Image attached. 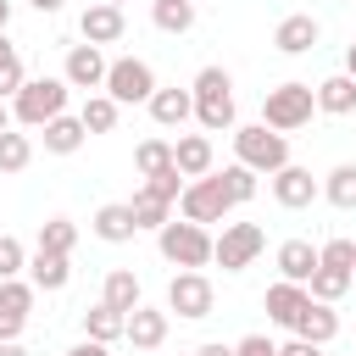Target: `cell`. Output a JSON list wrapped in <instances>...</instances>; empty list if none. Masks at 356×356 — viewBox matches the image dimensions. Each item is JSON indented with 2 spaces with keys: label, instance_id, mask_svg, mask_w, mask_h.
Here are the masks:
<instances>
[{
  "label": "cell",
  "instance_id": "cell-30",
  "mask_svg": "<svg viewBox=\"0 0 356 356\" xmlns=\"http://www.w3.org/2000/svg\"><path fill=\"white\" fill-rule=\"evenodd\" d=\"M22 83H28L22 56H17V44H11V39H6V28H0V100H11Z\"/></svg>",
  "mask_w": 356,
  "mask_h": 356
},
{
  "label": "cell",
  "instance_id": "cell-26",
  "mask_svg": "<svg viewBox=\"0 0 356 356\" xmlns=\"http://www.w3.org/2000/svg\"><path fill=\"white\" fill-rule=\"evenodd\" d=\"M150 22L161 33H189L195 28V0H150Z\"/></svg>",
  "mask_w": 356,
  "mask_h": 356
},
{
  "label": "cell",
  "instance_id": "cell-11",
  "mask_svg": "<svg viewBox=\"0 0 356 356\" xmlns=\"http://www.w3.org/2000/svg\"><path fill=\"white\" fill-rule=\"evenodd\" d=\"M28 312H33V284H22V278H0V339H22Z\"/></svg>",
  "mask_w": 356,
  "mask_h": 356
},
{
  "label": "cell",
  "instance_id": "cell-45",
  "mask_svg": "<svg viewBox=\"0 0 356 356\" xmlns=\"http://www.w3.org/2000/svg\"><path fill=\"white\" fill-rule=\"evenodd\" d=\"M0 356H28V350H22L17 339H0Z\"/></svg>",
  "mask_w": 356,
  "mask_h": 356
},
{
  "label": "cell",
  "instance_id": "cell-1",
  "mask_svg": "<svg viewBox=\"0 0 356 356\" xmlns=\"http://www.w3.org/2000/svg\"><path fill=\"white\" fill-rule=\"evenodd\" d=\"M189 95H195V117H200V128H206V134L234 128V78H228L222 67H200Z\"/></svg>",
  "mask_w": 356,
  "mask_h": 356
},
{
  "label": "cell",
  "instance_id": "cell-12",
  "mask_svg": "<svg viewBox=\"0 0 356 356\" xmlns=\"http://www.w3.org/2000/svg\"><path fill=\"white\" fill-rule=\"evenodd\" d=\"M106 67H111V61L100 56V44H72V50H67L61 78H67L72 89H83V95H89V89H106Z\"/></svg>",
  "mask_w": 356,
  "mask_h": 356
},
{
  "label": "cell",
  "instance_id": "cell-43",
  "mask_svg": "<svg viewBox=\"0 0 356 356\" xmlns=\"http://www.w3.org/2000/svg\"><path fill=\"white\" fill-rule=\"evenodd\" d=\"M195 356H234V345H222V339H206Z\"/></svg>",
  "mask_w": 356,
  "mask_h": 356
},
{
  "label": "cell",
  "instance_id": "cell-9",
  "mask_svg": "<svg viewBox=\"0 0 356 356\" xmlns=\"http://www.w3.org/2000/svg\"><path fill=\"white\" fill-rule=\"evenodd\" d=\"M211 278L206 273H195V267H178L172 273V284H167V312H178V317H211Z\"/></svg>",
  "mask_w": 356,
  "mask_h": 356
},
{
  "label": "cell",
  "instance_id": "cell-3",
  "mask_svg": "<svg viewBox=\"0 0 356 356\" xmlns=\"http://www.w3.org/2000/svg\"><path fill=\"white\" fill-rule=\"evenodd\" d=\"M67 78H28L17 95H11V117L22 122V128H44L50 117H61L67 111Z\"/></svg>",
  "mask_w": 356,
  "mask_h": 356
},
{
  "label": "cell",
  "instance_id": "cell-32",
  "mask_svg": "<svg viewBox=\"0 0 356 356\" xmlns=\"http://www.w3.org/2000/svg\"><path fill=\"white\" fill-rule=\"evenodd\" d=\"M128 206H134V222H139V228H161V222H172V200H161V195H150V189H139Z\"/></svg>",
  "mask_w": 356,
  "mask_h": 356
},
{
  "label": "cell",
  "instance_id": "cell-2",
  "mask_svg": "<svg viewBox=\"0 0 356 356\" xmlns=\"http://www.w3.org/2000/svg\"><path fill=\"white\" fill-rule=\"evenodd\" d=\"M312 111H317V89H312V83H300V78H289V83H278V89H267V95H261V122H267V128H278V134L306 128V122H312Z\"/></svg>",
  "mask_w": 356,
  "mask_h": 356
},
{
  "label": "cell",
  "instance_id": "cell-27",
  "mask_svg": "<svg viewBox=\"0 0 356 356\" xmlns=\"http://www.w3.org/2000/svg\"><path fill=\"white\" fill-rule=\"evenodd\" d=\"M323 200L339 206V211H356V161H339V167L323 178Z\"/></svg>",
  "mask_w": 356,
  "mask_h": 356
},
{
  "label": "cell",
  "instance_id": "cell-17",
  "mask_svg": "<svg viewBox=\"0 0 356 356\" xmlns=\"http://www.w3.org/2000/svg\"><path fill=\"white\" fill-rule=\"evenodd\" d=\"M95 234H100L106 245H128V239L139 234V222H134V206H128V200H106V206L95 211Z\"/></svg>",
  "mask_w": 356,
  "mask_h": 356
},
{
  "label": "cell",
  "instance_id": "cell-4",
  "mask_svg": "<svg viewBox=\"0 0 356 356\" xmlns=\"http://www.w3.org/2000/svg\"><path fill=\"white\" fill-rule=\"evenodd\" d=\"M234 156H239L250 172L273 178L278 167H289V139H284L278 128H267V122H250V128H234Z\"/></svg>",
  "mask_w": 356,
  "mask_h": 356
},
{
  "label": "cell",
  "instance_id": "cell-38",
  "mask_svg": "<svg viewBox=\"0 0 356 356\" xmlns=\"http://www.w3.org/2000/svg\"><path fill=\"white\" fill-rule=\"evenodd\" d=\"M28 267V250H22V239L17 234H0V278H17Z\"/></svg>",
  "mask_w": 356,
  "mask_h": 356
},
{
  "label": "cell",
  "instance_id": "cell-14",
  "mask_svg": "<svg viewBox=\"0 0 356 356\" xmlns=\"http://www.w3.org/2000/svg\"><path fill=\"white\" fill-rule=\"evenodd\" d=\"M317 39H323V28H317L312 11H289V17L273 28V44H278L284 56H306V50H317Z\"/></svg>",
  "mask_w": 356,
  "mask_h": 356
},
{
  "label": "cell",
  "instance_id": "cell-16",
  "mask_svg": "<svg viewBox=\"0 0 356 356\" xmlns=\"http://www.w3.org/2000/svg\"><path fill=\"white\" fill-rule=\"evenodd\" d=\"M306 300H312V289H306V284H289V278H278V284L267 289V300H261V306H267V317H273L278 328H295V317L306 312Z\"/></svg>",
  "mask_w": 356,
  "mask_h": 356
},
{
  "label": "cell",
  "instance_id": "cell-49",
  "mask_svg": "<svg viewBox=\"0 0 356 356\" xmlns=\"http://www.w3.org/2000/svg\"><path fill=\"white\" fill-rule=\"evenodd\" d=\"M106 6H122V0H106Z\"/></svg>",
  "mask_w": 356,
  "mask_h": 356
},
{
  "label": "cell",
  "instance_id": "cell-18",
  "mask_svg": "<svg viewBox=\"0 0 356 356\" xmlns=\"http://www.w3.org/2000/svg\"><path fill=\"white\" fill-rule=\"evenodd\" d=\"M317 245L312 239H284L278 245V273L289 278V284H312V273H317Z\"/></svg>",
  "mask_w": 356,
  "mask_h": 356
},
{
  "label": "cell",
  "instance_id": "cell-25",
  "mask_svg": "<svg viewBox=\"0 0 356 356\" xmlns=\"http://www.w3.org/2000/svg\"><path fill=\"white\" fill-rule=\"evenodd\" d=\"M317 111H328V117H345V111H356V78H350V72H334V78H323V83H317Z\"/></svg>",
  "mask_w": 356,
  "mask_h": 356
},
{
  "label": "cell",
  "instance_id": "cell-35",
  "mask_svg": "<svg viewBox=\"0 0 356 356\" xmlns=\"http://www.w3.org/2000/svg\"><path fill=\"white\" fill-rule=\"evenodd\" d=\"M28 161H33V139L17 134V128H6L0 134V172H22Z\"/></svg>",
  "mask_w": 356,
  "mask_h": 356
},
{
  "label": "cell",
  "instance_id": "cell-15",
  "mask_svg": "<svg viewBox=\"0 0 356 356\" xmlns=\"http://www.w3.org/2000/svg\"><path fill=\"white\" fill-rule=\"evenodd\" d=\"M28 278H33V289L56 295V289H67V278H72V256H61V250H39V245H33V256H28Z\"/></svg>",
  "mask_w": 356,
  "mask_h": 356
},
{
  "label": "cell",
  "instance_id": "cell-44",
  "mask_svg": "<svg viewBox=\"0 0 356 356\" xmlns=\"http://www.w3.org/2000/svg\"><path fill=\"white\" fill-rule=\"evenodd\" d=\"M28 6H33V11H39V17H56V11H61V6H67V0H28Z\"/></svg>",
  "mask_w": 356,
  "mask_h": 356
},
{
  "label": "cell",
  "instance_id": "cell-6",
  "mask_svg": "<svg viewBox=\"0 0 356 356\" xmlns=\"http://www.w3.org/2000/svg\"><path fill=\"white\" fill-rule=\"evenodd\" d=\"M178 211H184L189 222H222V217L234 211V195L222 189V178H217V172H206V178H189V184H184Z\"/></svg>",
  "mask_w": 356,
  "mask_h": 356
},
{
  "label": "cell",
  "instance_id": "cell-33",
  "mask_svg": "<svg viewBox=\"0 0 356 356\" xmlns=\"http://www.w3.org/2000/svg\"><path fill=\"white\" fill-rule=\"evenodd\" d=\"M72 245H78V222H72V217H50V222H39V250H61V256H72Z\"/></svg>",
  "mask_w": 356,
  "mask_h": 356
},
{
  "label": "cell",
  "instance_id": "cell-34",
  "mask_svg": "<svg viewBox=\"0 0 356 356\" xmlns=\"http://www.w3.org/2000/svg\"><path fill=\"white\" fill-rule=\"evenodd\" d=\"M350 284H356L350 273H339V267H323V261H317V273H312V284H306V289H312V300H328V306H334Z\"/></svg>",
  "mask_w": 356,
  "mask_h": 356
},
{
  "label": "cell",
  "instance_id": "cell-10",
  "mask_svg": "<svg viewBox=\"0 0 356 356\" xmlns=\"http://www.w3.org/2000/svg\"><path fill=\"white\" fill-rule=\"evenodd\" d=\"M317 195H323V184L312 178V167H295V161H289V167L273 172V200H278L284 211H300V206H312Z\"/></svg>",
  "mask_w": 356,
  "mask_h": 356
},
{
  "label": "cell",
  "instance_id": "cell-40",
  "mask_svg": "<svg viewBox=\"0 0 356 356\" xmlns=\"http://www.w3.org/2000/svg\"><path fill=\"white\" fill-rule=\"evenodd\" d=\"M234 356H278V345H273L267 334H245V339L234 345Z\"/></svg>",
  "mask_w": 356,
  "mask_h": 356
},
{
  "label": "cell",
  "instance_id": "cell-23",
  "mask_svg": "<svg viewBox=\"0 0 356 356\" xmlns=\"http://www.w3.org/2000/svg\"><path fill=\"white\" fill-rule=\"evenodd\" d=\"M172 161H178L184 178H206V172H211V139H206V134H184V139L172 145Z\"/></svg>",
  "mask_w": 356,
  "mask_h": 356
},
{
  "label": "cell",
  "instance_id": "cell-46",
  "mask_svg": "<svg viewBox=\"0 0 356 356\" xmlns=\"http://www.w3.org/2000/svg\"><path fill=\"white\" fill-rule=\"evenodd\" d=\"M345 72H350V78H356V44H350V50H345Z\"/></svg>",
  "mask_w": 356,
  "mask_h": 356
},
{
  "label": "cell",
  "instance_id": "cell-7",
  "mask_svg": "<svg viewBox=\"0 0 356 356\" xmlns=\"http://www.w3.org/2000/svg\"><path fill=\"white\" fill-rule=\"evenodd\" d=\"M106 95H111L117 106H139V100H150V95H156V72H150V61H139V56H117V61L106 67Z\"/></svg>",
  "mask_w": 356,
  "mask_h": 356
},
{
  "label": "cell",
  "instance_id": "cell-8",
  "mask_svg": "<svg viewBox=\"0 0 356 356\" xmlns=\"http://www.w3.org/2000/svg\"><path fill=\"white\" fill-rule=\"evenodd\" d=\"M261 245H267V234L256 228V222H222V234H217V267L222 273H245L256 256H261Z\"/></svg>",
  "mask_w": 356,
  "mask_h": 356
},
{
  "label": "cell",
  "instance_id": "cell-19",
  "mask_svg": "<svg viewBox=\"0 0 356 356\" xmlns=\"http://www.w3.org/2000/svg\"><path fill=\"white\" fill-rule=\"evenodd\" d=\"M122 339H134V350H156L161 339H167V312H156V306H134L128 312V334Z\"/></svg>",
  "mask_w": 356,
  "mask_h": 356
},
{
  "label": "cell",
  "instance_id": "cell-47",
  "mask_svg": "<svg viewBox=\"0 0 356 356\" xmlns=\"http://www.w3.org/2000/svg\"><path fill=\"white\" fill-rule=\"evenodd\" d=\"M6 128H11V106L0 100V134H6Z\"/></svg>",
  "mask_w": 356,
  "mask_h": 356
},
{
  "label": "cell",
  "instance_id": "cell-20",
  "mask_svg": "<svg viewBox=\"0 0 356 356\" xmlns=\"http://www.w3.org/2000/svg\"><path fill=\"white\" fill-rule=\"evenodd\" d=\"M145 106H150V117H156L161 128H184V122L195 117V95H189V89H156Z\"/></svg>",
  "mask_w": 356,
  "mask_h": 356
},
{
  "label": "cell",
  "instance_id": "cell-39",
  "mask_svg": "<svg viewBox=\"0 0 356 356\" xmlns=\"http://www.w3.org/2000/svg\"><path fill=\"white\" fill-rule=\"evenodd\" d=\"M145 189L161 195V200H178V195H184V172H178V167H172V172H156V178H145Z\"/></svg>",
  "mask_w": 356,
  "mask_h": 356
},
{
  "label": "cell",
  "instance_id": "cell-42",
  "mask_svg": "<svg viewBox=\"0 0 356 356\" xmlns=\"http://www.w3.org/2000/svg\"><path fill=\"white\" fill-rule=\"evenodd\" d=\"M67 356H111V345H100V339H78Z\"/></svg>",
  "mask_w": 356,
  "mask_h": 356
},
{
  "label": "cell",
  "instance_id": "cell-13",
  "mask_svg": "<svg viewBox=\"0 0 356 356\" xmlns=\"http://www.w3.org/2000/svg\"><path fill=\"white\" fill-rule=\"evenodd\" d=\"M78 33H83V44H117V39L128 33V17H122V6L95 0V6L78 17Z\"/></svg>",
  "mask_w": 356,
  "mask_h": 356
},
{
  "label": "cell",
  "instance_id": "cell-5",
  "mask_svg": "<svg viewBox=\"0 0 356 356\" xmlns=\"http://www.w3.org/2000/svg\"><path fill=\"white\" fill-rule=\"evenodd\" d=\"M156 245H161V256L172 267H195V273L217 256V239L206 234V222H189V217L184 222H161L156 228Z\"/></svg>",
  "mask_w": 356,
  "mask_h": 356
},
{
  "label": "cell",
  "instance_id": "cell-28",
  "mask_svg": "<svg viewBox=\"0 0 356 356\" xmlns=\"http://www.w3.org/2000/svg\"><path fill=\"white\" fill-rule=\"evenodd\" d=\"M100 300H106V306H117V312H134V306H139V278H134L128 267L106 273V289H100Z\"/></svg>",
  "mask_w": 356,
  "mask_h": 356
},
{
  "label": "cell",
  "instance_id": "cell-21",
  "mask_svg": "<svg viewBox=\"0 0 356 356\" xmlns=\"http://www.w3.org/2000/svg\"><path fill=\"white\" fill-rule=\"evenodd\" d=\"M295 334L312 339V345H328V339L339 334V312H334L328 300H306V312L295 317Z\"/></svg>",
  "mask_w": 356,
  "mask_h": 356
},
{
  "label": "cell",
  "instance_id": "cell-50",
  "mask_svg": "<svg viewBox=\"0 0 356 356\" xmlns=\"http://www.w3.org/2000/svg\"><path fill=\"white\" fill-rule=\"evenodd\" d=\"M350 356H356V350H350Z\"/></svg>",
  "mask_w": 356,
  "mask_h": 356
},
{
  "label": "cell",
  "instance_id": "cell-31",
  "mask_svg": "<svg viewBox=\"0 0 356 356\" xmlns=\"http://www.w3.org/2000/svg\"><path fill=\"white\" fill-rule=\"evenodd\" d=\"M117 111H122V106H117L111 95H89L78 117H83V128H89V134H111V128H117Z\"/></svg>",
  "mask_w": 356,
  "mask_h": 356
},
{
  "label": "cell",
  "instance_id": "cell-29",
  "mask_svg": "<svg viewBox=\"0 0 356 356\" xmlns=\"http://www.w3.org/2000/svg\"><path fill=\"white\" fill-rule=\"evenodd\" d=\"M134 167H139V178H156V172H172L178 161H172V145L167 139H145L134 150Z\"/></svg>",
  "mask_w": 356,
  "mask_h": 356
},
{
  "label": "cell",
  "instance_id": "cell-37",
  "mask_svg": "<svg viewBox=\"0 0 356 356\" xmlns=\"http://www.w3.org/2000/svg\"><path fill=\"white\" fill-rule=\"evenodd\" d=\"M317 256H323V267H339V273L356 278V239H328Z\"/></svg>",
  "mask_w": 356,
  "mask_h": 356
},
{
  "label": "cell",
  "instance_id": "cell-48",
  "mask_svg": "<svg viewBox=\"0 0 356 356\" xmlns=\"http://www.w3.org/2000/svg\"><path fill=\"white\" fill-rule=\"evenodd\" d=\"M6 22H11V0H0V28H6Z\"/></svg>",
  "mask_w": 356,
  "mask_h": 356
},
{
  "label": "cell",
  "instance_id": "cell-41",
  "mask_svg": "<svg viewBox=\"0 0 356 356\" xmlns=\"http://www.w3.org/2000/svg\"><path fill=\"white\" fill-rule=\"evenodd\" d=\"M278 356H323V345H312V339H289V345H278Z\"/></svg>",
  "mask_w": 356,
  "mask_h": 356
},
{
  "label": "cell",
  "instance_id": "cell-22",
  "mask_svg": "<svg viewBox=\"0 0 356 356\" xmlns=\"http://www.w3.org/2000/svg\"><path fill=\"white\" fill-rule=\"evenodd\" d=\"M83 139H89L83 117H67V111H61V117H50V122H44V150H50V156H72Z\"/></svg>",
  "mask_w": 356,
  "mask_h": 356
},
{
  "label": "cell",
  "instance_id": "cell-24",
  "mask_svg": "<svg viewBox=\"0 0 356 356\" xmlns=\"http://www.w3.org/2000/svg\"><path fill=\"white\" fill-rule=\"evenodd\" d=\"M128 334V312H117V306H89L83 312V339H100V345H111V339H122Z\"/></svg>",
  "mask_w": 356,
  "mask_h": 356
},
{
  "label": "cell",
  "instance_id": "cell-36",
  "mask_svg": "<svg viewBox=\"0 0 356 356\" xmlns=\"http://www.w3.org/2000/svg\"><path fill=\"white\" fill-rule=\"evenodd\" d=\"M217 178H222V189H228V195H234V206H245V200H250V195H256V178H261V172H250V167H245V161H234V167H222V172H217Z\"/></svg>",
  "mask_w": 356,
  "mask_h": 356
}]
</instances>
